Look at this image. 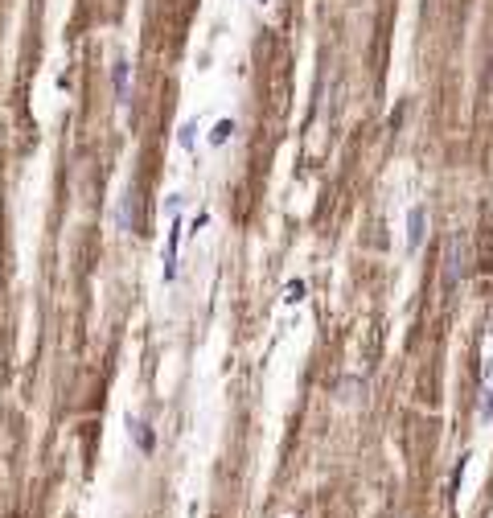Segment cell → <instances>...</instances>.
Instances as JSON below:
<instances>
[{"mask_svg":"<svg viewBox=\"0 0 493 518\" xmlns=\"http://www.w3.org/2000/svg\"><path fill=\"white\" fill-rule=\"evenodd\" d=\"M469 263H473V247H469V235L465 231H452L444 243V272H440V280H444V288L452 292L456 284L469 276Z\"/></svg>","mask_w":493,"mask_h":518,"instance_id":"cell-1","label":"cell"},{"mask_svg":"<svg viewBox=\"0 0 493 518\" xmlns=\"http://www.w3.org/2000/svg\"><path fill=\"white\" fill-rule=\"evenodd\" d=\"M119 222H123V231L140 235V186H132L128 193H123V206H119Z\"/></svg>","mask_w":493,"mask_h":518,"instance_id":"cell-2","label":"cell"},{"mask_svg":"<svg viewBox=\"0 0 493 518\" xmlns=\"http://www.w3.org/2000/svg\"><path fill=\"white\" fill-rule=\"evenodd\" d=\"M423 235H427V206H411V214H407V251H420Z\"/></svg>","mask_w":493,"mask_h":518,"instance_id":"cell-3","label":"cell"},{"mask_svg":"<svg viewBox=\"0 0 493 518\" xmlns=\"http://www.w3.org/2000/svg\"><path fill=\"white\" fill-rule=\"evenodd\" d=\"M111 78H116V103H119V107H128V103H132V66L119 58L116 71H111Z\"/></svg>","mask_w":493,"mask_h":518,"instance_id":"cell-4","label":"cell"},{"mask_svg":"<svg viewBox=\"0 0 493 518\" xmlns=\"http://www.w3.org/2000/svg\"><path fill=\"white\" fill-rule=\"evenodd\" d=\"M177 247H181V222L169 227V247H164V284L177 276Z\"/></svg>","mask_w":493,"mask_h":518,"instance_id":"cell-5","label":"cell"},{"mask_svg":"<svg viewBox=\"0 0 493 518\" xmlns=\"http://www.w3.org/2000/svg\"><path fill=\"white\" fill-rule=\"evenodd\" d=\"M235 132H238L235 119H218V124H214V132H210V144H214V148H222V144L231 140Z\"/></svg>","mask_w":493,"mask_h":518,"instance_id":"cell-6","label":"cell"},{"mask_svg":"<svg viewBox=\"0 0 493 518\" xmlns=\"http://www.w3.org/2000/svg\"><path fill=\"white\" fill-rule=\"evenodd\" d=\"M128 432L136 436L140 452H152V445H157V440H152V432H148V424H144V420H128Z\"/></svg>","mask_w":493,"mask_h":518,"instance_id":"cell-7","label":"cell"},{"mask_svg":"<svg viewBox=\"0 0 493 518\" xmlns=\"http://www.w3.org/2000/svg\"><path fill=\"white\" fill-rule=\"evenodd\" d=\"M193 140H197V124H181V132H177V144H181V148H193Z\"/></svg>","mask_w":493,"mask_h":518,"instance_id":"cell-8","label":"cell"},{"mask_svg":"<svg viewBox=\"0 0 493 518\" xmlns=\"http://www.w3.org/2000/svg\"><path fill=\"white\" fill-rule=\"evenodd\" d=\"M284 301H288V305H300V301H305V284L292 280L288 288H284Z\"/></svg>","mask_w":493,"mask_h":518,"instance_id":"cell-9","label":"cell"},{"mask_svg":"<svg viewBox=\"0 0 493 518\" xmlns=\"http://www.w3.org/2000/svg\"><path fill=\"white\" fill-rule=\"evenodd\" d=\"M493 416V387L485 391V399H481V420H489Z\"/></svg>","mask_w":493,"mask_h":518,"instance_id":"cell-10","label":"cell"}]
</instances>
